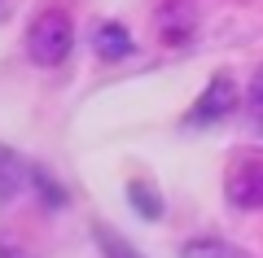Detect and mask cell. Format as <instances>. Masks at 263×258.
I'll use <instances>...</instances> for the list:
<instances>
[{"instance_id":"2","label":"cell","mask_w":263,"mask_h":258,"mask_svg":"<svg viewBox=\"0 0 263 258\" xmlns=\"http://www.w3.org/2000/svg\"><path fill=\"white\" fill-rule=\"evenodd\" d=\"M233 105H237V88H233V79L228 74H215V79L206 83V92L193 101V110H189V127H215V123H224L228 114H233Z\"/></svg>"},{"instance_id":"3","label":"cell","mask_w":263,"mask_h":258,"mask_svg":"<svg viewBox=\"0 0 263 258\" xmlns=\"http://www.w3.org/2000/svg\"><path fill=\"white\" fill-rule=\"evenodd\" d=\"M224 193L237 210H263V162H241L228 175Z\"/></svg>"},{"instance_id":"8","label":"cell","mask_w":263,"mask_h":258,"mask_svg":"<svg viewBox=\"0 0 263 258\" xmlns=\"http://www.w3.org/2000/svg\"><path fill=\"white\" fill-rule=\"evenodd\" d=\"M127 202L136 206V214H141V219H162V197L154 193L149 184H141V180H136V184H127Z\"/></svg>"},{"instance_id":"11","label":"cell","mask_w":263,"mask_h":258,"mask_svg":"<svg viewBox=\"0 0 263 258\" xmlns=\"http://www.w3.org/2000/svg\"><path fill=\"white\" fill-rule=\"evenodd\" d=\"M246 96H250V105H254V110H263V66L254 70V79H250V92H246Z\"/></svg>"},{"instance_id":"1","label":"cell","mask_w":263,"mask_h":258,"mask_svg":"<svg viewBox=\"0 0 263 258\" xmlns=\"http://www.w3.org/2000/svg\"><path fill=\"white\" fill-rule=\"evenodd\" d=\"M70 48H75V27H70V18L62 9H44L27 27V57L35 66H44V70L62 66L70 57Z\"/></svg>"},{"instance_id":"10","label":"cell","mask_w":263,"mask_h":258,"mask_svg":"<svg viewBox=\"0 0 263 258\" xmlns=\"http://www.w3.org/2000/svg\"><path fill=\"white\" fill-rule=\"evenodd\" d=\"M31 180H35V188H40V197H44V206H57V210L66 206V193L57 188V180H48L44 171H31Z\"/></svg>"},{"instance_id":"9","label":"cell","mask_w":263,"mask_h":258,"mask_svg":"<svg viewBox=\"0 0 263 258\" xmlns=\"http://www.w3.org/2000/svg\"><path fill=\"white\" fill-rule=\"evenodd\" d=\"M97 245H101V254H105V258H141V254H136V245H132V241L114 236L110 228H97Z\"/></svg>"},{"instance_id":"4","label":"cell","mask_w":263,"mask_h":258,"mask_svg":"<svg viewBox=\"0 0 263 258\" xmlns=\"http://www.w3.org/2000/svg\"><path fill=\"white\" fill-rule=\"evenodd\" d=\"M92 48H97L101 62H123V57L136 53V44H132V35H127L123 22H101V27L92 31Z\"/></svg>"},{"instance_id":"6","label":"cell","mask_w":263,"mask_h":258,"mask_svg":"<svg viewBox=\"0 0 263 258\" xmlns=\"http://www.w3.org/2000/svg\"><path fill=\"white\" fill-rule=\"evenodd\" d=\"M27 180H31V171L22 166V157L0 145V202H13V197L27 188Z\"/></svg>"},{"instance_id":"7","label":"cell","mask_w":263,"mask_h":258,"mask_svg":"<svg viewBox=\"0 0 263 258\" xmlns=\"http://www.w3.org/2000/svg\"><path fill=\"white\" fill-rule=\"evenodd\" d=\"M180 258H241V249H233L219 236H193L180 245Z\"/></svg>"},{"instance_id":"5","label":"cell","mask_w":263,"mask_h":258,"mask_svg":"<svg viewBox=\"0 0 263 258\" xmlns=\"http://www.w3.org/2000/svg\"><path fill=\"white\" fill-rule=\"evenodd\" d=\"M158 31L167 44H184L189 35H193V5H184V0H167L158 9Z\"/></svg>"}]
</instances>
